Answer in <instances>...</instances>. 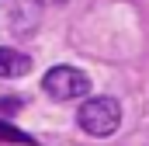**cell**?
Instances as JSON below:
<instances>
[{
    "instance_id": "obj_1",
    "label": "cell",
    "mask_w": 149,
    "mask_h": 146,
    "mask_svg": "<svg viewBox=\"0 0 149 146\" xmlns=\"http://www.w3.org/2000/svg\"><path fill=\"white\" fill-rule=\"evenodd\" d=\"M80 129L90 132V136H111L114 129L121 125V105L114 98H90L80 115H76Z\"/></svg>"
},
{
    "instance_id": "obj_4",
    "label": "cell",
    "mask_w": 149,
    "mask_h": 146,
    "mask_svg": "<svg viewBox=\"0 0 149 146\" xmlns=\"http://www.w3.org/2000/svg\"><path fill=\"white\" fill-rule=\"evenodd\" d=\"M0 143H21V146H35V139H31V136H24L21 129H14V125L0 122Z\"/></svg>"
},
{
    "instance_id": "obj_2",
    "label": "cell",
    "mask_w": 149,
    "mask_h": 146,
    "mask_svg": "<svg viewBox=\"0 0 149 146\" xmlns=\"http://www.w3.org/2000/svg\"><path fill=\"white\" fill-rule=\"evenodd\" d=\"M42 87H45V94H49L52 101H76V98L90 94L87 73L73 70V66H52V70L45 73Z\"/></svg>"
},
{
    "instance_id": "obj_6",
    "label": "cell",
    "mask_w": 149,
    "mask_h": 146,
    "mask_svg": "<svg viewBox=\"0 0 149 146\" xmlns=\"http://www.w3.org/2000/svg\"><path fill=\"white\" fill-rule=\"evenodd\" d=\"M42 7H59V4H66V0H38Z\"/></svg>"
},
{
    "instance_id": "obj_5",
    "label": "cell",
    "mask_w": 149,
    "mask_h": 146,
    "mask_svg": "<svg viewBox=\"0 0 149 146\" xmlns=\"http://www.w3.org/2000/svg\"><path fill=\"white\" fill-rule=\"evenodd\" d=\"M17 108H21L17 98H3V101H0V111H17Z\"/></svg>"
},
{
    "instance_id": "obj_3",
    "label": "cell",
    "mask_w": 149,
    "mask_h": 146,
    "mask_svg": "<svg viewBox=\"0 0 149 146\" xmlns=\"http://www.w3.org/2000/svg\"><path fill=\"white\" fill-rule=\"evenodd\" d=\"M31 73V59L10 45H0V77L3 80H14V77H24Z\"/></svg>"
}]
</instances>
